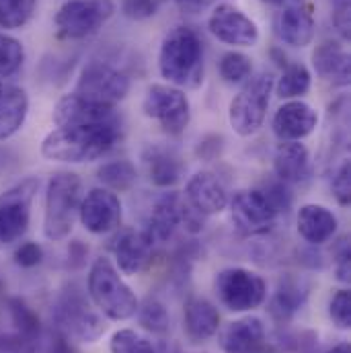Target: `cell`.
Wrapping results in <instances>:
<instances>
[{"instance_id":"cell-24","label":"cell","mask_w":351,"mask_h":353,"mask_svg":"<svg viewBox=\"0 0 351 353\" xmlns=\"http://www.w3.org/2000/svg\"><path fill=\"white\" fill-rule=\"evenodd\" d=\"M183 203L185 201L177 193H167L154 203L150 220H148V228L144 230L148 239L152 241V245L165 243L173 236L177 226L183 220Z\"/></svg>"},{"instance_id":"cell-30","label":"cell","mask_w":351,"mask_h":353,"mask_svg":"<svg viewBox=\"0 0 351 353\" xmlns=\"http://www.w3.org/2000/svg\"><path fill=\"white\" fill-rule=\"evenodd\" d=\"M37 0H0V27L21 29L35 14Z\"/></svg>"},{"instance_id":"cell-35","label":"cell","mask_w":351,"mask_h":353,"mask_svg":"<svg viewBox=\"0 0 351 353\" xmlns=\"http://www.w3.org/2000/svg\"><path fill=\"white\" fill-rule=\"evenodd\" d=\"M138 319L140 325L157 335H163L169 331V312L159 300H146L144 306H138Z\"/></svg>"},{"instance_id":"cell-37","label":"cell","mask_w":351,"mask_h":353,"mask_svg":"<svg viewBox=\"0 0 351 353\" xmlns=\"http://www.w3.org/2000/svg\"><path fill=\"white\" fill-rule=\"evenodd\" d=\"M329 314L333 319V323L339 329H350L351 327V300L350 290H339L329 304Z\"/></svg>"},{"instance_id":"cell-38","label":"cell","mask_w":351,"mask_h":353,"mask_svg":"<svg viewBox=\"0 0 351 353\" xmlns=\"http://www.w3.org/2000/svg\"><path fill=\"white\" fill-rule=\"evenodd\" d=\"M350 176H351L350 161H345V163L337 169L335 176H333V195H335V199L339 201V205H343V208H348V205H350V199H351Z\"/></svg>"},{"instance_id":"cell-17","label":"cell","mask_w":351,"mask_h":353,"mask_svg":"<svg viewBox=\"0 0 351 353\" xmlns=\"http://www.w3.org/2000/svg\"><path fill=\"white\" fill-rule=\"evenodd\" d=\"M107 121H117L115 109L111 105L88 101L77 92L62 97L54 107V123L58 128L92 125V123H107Z\"/></svg>"},{"instance_id":"cell-41","label":"cell","mask_w":351,"mask_h":353,"mask_svg":"<svg viewBox=\"0 0 351 353\" xmlns=\"http://www.w3.org/2000/svg\"><path fill=\"white\" fill-rule=\"evenodd\" d=\"M337 277L345 283L350 281V249L348 247H343V251L337 259Z\"/></svg>"},{"instance_id":"cell-21","label":"cell","mask_w":351,"mask_h":353,"mask_svg":"<svg viewBox=\"0 0 351 353\" xmlns=\"http://www.w3.org/2000/svg\"><path fill=\"white\" fill-rule=\"evenodd\" d=\"M220 314L216 306L205 298H189L183 314V329L189 341L203 343L218 333Z\"/></svg>"},{"instance_id":"cell-22","label":"cell","mask_w":351,"mask_h":353,"mask_svg":"<svg viewBox=\"0 0 351 353\" xmlns=\"http://www.w3.org/2000/svg\"><path fill=\"white\" fill-rule=\"evenodd\" d=\"M142 163L148 181L157 187H171L183 175V163L179 154L161 144H150L144 148Z\"/></svg>"},{"instance_id":"cell-7","label":"cell","mask_w":351,"mask_h":353,"mask_svg":"<svg viewBox=\"0 0 351 353\" xmlns=\"http://www.w3.org/2000/svg\"><path fill=\"white\" fill-rule=\"evenodd\" d=\"M113 12V0H68L58 8L54 25L62 39L79 41L94 35Z\"/></svg>"},{"instance_id":"cell-43","label":"cell","mask_w":351,"mask_h":353,"mask_svg":"<svg viewBox=\"0 0 351 353\" xmlns=\"http://www.w3.org/2000/svg\"><path fill=\"white\" fill-rule=\"evenodd\" d=\"M177 2H181V4H199L201 0H177Z\"/></svg>"},{"instance_id":"cell-9","label":"cell","mask_w":351,"mask_h":353,"mask_svg":"<svg viewBox=\"0 0 351 353\" xmlns=\"http://www.w3.org/2000/svg\"><path fill=\"white\" fill-rule=\"evenodd\" d=\"M142 111L146 117L159 121L171 136L183 134L191 117L187 94L171 85H152L148 88L142 101Z\"/></svg>"},{"instance_id":"cell-23","label":"cell","mask_w":351,"mask_h":353,"mask_svg":"<svg viewBox=\"0 0 351 353\" xmlns=\"http://www.w3.org/2000/svg\"><path fill=\"white\" fill-rule=\"evenodd\" d=\"M152 251V241L148 239L146 232L138 230H123L113 247L117 267L126 275H136L150 257Z\"/></svg>"},{"instance_id":"cell-19","label":"cell","mask_w":351,"mask_h":353,"mask_svg":"<svg viewBox=\"0 0 351 353\" xmlns=\"http://www.w3.org/2000/svg\"><path fill=\"white\" fill-rule=\"evenodd\" d=\"M263 345L265 327L255 316L239 319L220 333V347L224 353H257Z\"/></svg>"},{"instance_id":"cell-8","label":"cell","mask_w":351,"mask_h":353,"mask_svg":"<svg viewBox=\"0 0 351 353\" xmlns=\"http://www.w3.org/2000/svg\"><path fill=\"white\" fill-rule=\"evenodd\" d=\"M37 189L39 179L29 176L8 187L0 195V245L17 243L27 232Z\"/></svg>"},{"instance_id":"cell-27","label":"cell","mask_w":351,"mask_h":353,"mask_svg":"<svg viewBox=\"0 0 351 353\" xmlns=\"http://www.w3.org/2000/svg\"><path fill=\"white\" fill-rule=\"evenodd\" d=\"M29 97L23 88L6 87L0 94V140L12 138L25 123Z\"/></svg>"},{"instance_id":"cell-11","label":"cell","mask_w":351,"mask_h":353,"mask_svg":"<svg viewBox=\"0 0 351 353\" xmlns=\"http://www.w3.org/2000/svg\"><path fill=\"white\" fill-rule=\"evenodd\" d=\"M228 203L237 228L249 236L267 232L273 226L279 212L277 205L269 199V195L259 189H241Z\"/></svg>"},{"instance_id":"cell-16","label":"cell","mask_w":351,"mask_h":353,"mask_svg":"<svg viewBox=\"0 0 351 353\" xmlns=\"http://www.w3.org/2000/svg\"><path fill=\"white\" fill-rule=\"evenodd\" d=\"M317 125H319V113L314 111V107H310L300 99H292L283 103L275 111L271 121L273 134L281 142H300L306 136H310L317 130Z\"/></svg>"},{"instance_id":"cell-29","label":"cell","mask_w":351,"mask_h":353,"mask_svg":"<svg viewBox=\"0 0 351 353\" xmlns=\"http://www.w3.org/2000/svg\"><path fill=\"white\" fill-rule=\"evenodd\" d=\"M99 181L111 191H128L136 183V167L128 161H113L99 169Z\"/></svg>"},{"instance_id":"cell-3","label":"cell","mask_w":351,"mask_h":353,"mask_svg":"<svg viewBox=\"0 0 351 353\" xmlns=\"http://www.w3.org/2000/svg\"><path fill=\"white\" fill-rule=\"evenodd\" d=\"M88 296L111 321H128L138 312V298L109 259H97L88 271Z\"/></svg>"},{"instance_id":"cell-31","label":"cell","mask_w":351,"mask_h":353,"mask_svg":"<svg viewBox=\"0 0 351 353\" xmlns=\"http://www.w3.org/2000/svg\"><path fill=\"white\" fill-rule=\"evenodd\" d=\"M220 77L224 83L228 85H239L243 81H247L253 72V64L251 58L241 54V52H228L220 58Z\"/></svg>"},{"instance_id":"cell-20","label":"cell","mask_w":351,"mask_h":353,"mask_svg":"<svg viewBox=\"0 0 351 353\" xmlns=\"http://www.w3.org/2000/svg\"><path fill=\"white\" fill-rule=\"evenodd\" d=\"M298 234L310 245H325L337 232V216L319 203H306L298 210Z\"/></svg>"},{"instance_id":"cell-4","label":"cell","mask_w":351,"mask_h":353,"mask_svg":"<svg viewBox=\"0 0 351 353\" xmlns=\"http://www.w3.org/2000/svg\"><path fill=\"white\" fill-rule=\"evenodd\" d=\"M83 183L74 173H56L46 189L43 234L54 241H66L74 228L81 210Z\"/></svg>"},{"instance_id":"cell-32","label":"cell","mask_w":351,"mask_h":353,"mask_svg":"<svg viewBox=\"0 0 351 353\" xmlns=\"http://www.w3.org/2000/svg\"><path fill=\"white\" fill-rule=\"evenodd\" d=\"M306 298V292L300 290L298 283H281L273 302H271V312L277 316V319H290L304 302Z\"/></svg>"},{"instance_id":"cell-33","label":"cell","mask_w":351,"mask_h":353,"mask_svg":"<svg viewBox=\"0 0 351 353\" xmlns=\"http://www.w3.org/2000/svg\"><path fill=\"white\" fill-rule=\"evenodd\" d=\"M25 62L23 43L6 33H0V79L12 77Z\"/></svg>"},{"instance_id":"cell-40","label":"cell","mask_w":351,"mask_h":353,"mask_svg":"<svg viewBox=\"0 0 351 353\" xmlns=\"http://www.w3.org/2000/svg\"><path fill=\"white\" fill-rule=\"evenodd\" d=\"M333 2H335V12H333L335 27L348 39L350 37V0H333Z\"/></svg>"},{"instance_id":"cell-34","label":"cell","mask_w":351,"mask_h":353,"mask_svg":"<svg viewBox=\"0 0 351 353\" xmlns=\"http://www.w3.org/2000/svg\"><path fill=\"white\" fill-rule=\"evenodd\" d=\"M111 353H157L152 341H148L144 335H140L134 329H119L113 333L109 341Z\"/></svg>"},{"instance_id":"cell-36","label":"cell","mask_w":351,"mask_h":353,"mask_svg":"<svg viewBox=\"0 0 351 353\" xmlns=\"http://www.w3.org/2000/svg\"><path fill=\"white\" fill-rule=\"evenodd\" d=\"M165 0H121V12L132 21H146L159 12Z\"/></svg>"},{"instance_id":"cell-15","label":"cell","mask_w":351,"mask_h":353,"mask_svg":"<svg viewBox=\"0 0 351 353\" xmlns=\"http://www.w3.org/2000/svg\"><path fill=\"white\" fill-rule=\"evenodd\" d=\"M277 14V35L292 48H306L314 39V10L308 0H283Z\"/></svg>"},{"instance_id":"cell-12","label":"cell","mask_w":351,"mask_h":353,"mask_svg":"<svg viewBox=\"0 0 351 353\" xmlns=\"http://www.w3.org/2000/svg\"><path fill=\"white\" fill-rule=\"evenodd\" d=\"M56 323L66 335L74 337L77 341H85V343L97 341L105 331L101 316L77 292H70L60 298V302L56 306Z\"/></svg>"},{"instance_id":"cell-6","label":"cell","mask_w":351,"mask_h":353,"mask_svg":"<svg viewBox=\"0 0 351 353\" xmlns=\"http://www.w3.org/2000/svg\"><path fill=\"white\" fill-rule=\"evenodd\" d=\"M214 290L220 302L232 312L255 310L267 298V283L263 277L245 267L222 269L214 279Z\"/></svg>"},{"instance_id":"cell-44","label":"cell","mask_w":351,"mask_h":353,"mask_svg":"<svg viewBox=\"0 0 351 353\" xmlns=\"http://www.w3.org/2000/svg\"><path fill=\"white\" fill-rule=\"evenodd\" d=\"M261 2H265V4H281L283 0H261Z\"/></svg>"},{"instance_id":"cell-18","label":"cell","mask_w":351,"mask_h":353,"mask_svg":"<svg viewBox=\"0 0 351 353\" xmlns=\"http://www.w3.org/2000/svg\"><path fill=\"white\" fill-rule=\"evenodd\" d=\"M185 201L189 208H193L201 216H214L226 210L228 205V193L224 185L218 181V176L201 171L195 173L185 185Z\"/></svg>"},{"instance_id":"cell-10","label":"cell","mask_w":351,"mask_h":353,"mask_svg":"<svg viewBox=\"0 0 351 353\" xmlns=\"http://www.w3.org/2000/svg\"><path fill=\"white\" fill-rule=\"evenodd\" d=\"M128 92L130 79L121 70L103 62H90L88 66H85L77 83V94L111 107L123 101Z\"/></svg>"},{"instance_id":"cell-25","label":"cell","mask_w":351,"mask_h":353,"mask_svg":"<svg viewBox=\"0 0 351 353\" xmlns=\"http://www.w3.org/2000/svg\"><path fill=\"white\" fill-rule=\"evenodd\" d=\"M273 171L281 183H300L310 173V152L302 142H281L273 157Z\"/></svg>"},{"instance_id":"cell-45","label":"cell","mask_w":351,"mask_h":353,"mask_svg":"<svg viewBox=\"0 0 351 353\" xmlns=\"http://www.w3.org/2000/svg\"><path fill=\"white\" fill-rule=\"evenodd\" d=\"M2 90H4V87H2V83H0V94H2Z\"/></svg>"},{"instance_id":"cell-5","label":"cell","mask_w":351,"mask_h":353,"mask_svg":"<svg viewBox=\"0 0 351 353\" xmlns=\"http://www.w3.org/2000/svg\"><path fill=\"white\" fill-rule=\"evenodd\" d=\"M271 90H273V77L269 72H261L249 79L245 87L234 94L228 107V121L239 136L247 138L259 132L267 115Z\"/></svg>"},{"instance_id":"cell-14","label":"cell","mask_w":351,"mask_h":353,"mask_svg":"<svg viewBox=\"0 0 351 353\" xmlns=\"http://www.w3.org/2000/svg\"><path fill=\"white\" fill-rule=\"evenodd\" d=\"M79 218L92 234H107L121 222V201L115 191L107 187H94L81 201Z\"/></svg>"},{"instance_id":"cell-2","label":"cell","mask_w":351,"mask_h":353,"mask_svg":"<svg viewBox=\"0 0 351 353\" xmlns=\"http://www.w3.org/2000/svg\"><path fill=\"white\" fill-rule=\"evenodd\" d=\"M163 79L177 88H197L203 81V43L191 27H175L159 54Z\"/></svg>"},{"instance_id":"cell-26","label":"cell","mask_w":351,"mask_h":353,"mask_svg":"<svg viewBox=\"0 0 351 353\" xmlns=\"http://www.w3.org/2000/svg\"><path fill=\"white\" fill-rule=\"evenodd\" d=\"M312 60H314L317 72L323 79L331 81L333 85H348L350 83V56L339 43H333V41L321 43L314 50Z\"/></svg>"},{"instance_id":"cell-39","label":"cell","mask_w":351,"mask_h":353,"mask_svg":"<svg viewBox=\"0 0 351 353\" xmlns=\"http://www.w3.org/2000/svg\"><path fill=\"white\" fill-rule=\"evenodd\" d=\"M41 261H43V249L37 243H23L14 251V263L19 267L31 269V267H37Z\"/></svg>"},{"instance_id":"cell-42","label":"cell","mask_w":351,"mask_h":353,"mask_svg":"<svg viewBox=\"0 0 351 353\" xmlns=\"http://www.w3.org/2000/svg\"><path fill=\"white\" fill-rule=\"evenodd\" d=\"M327 353H350V345L348 343H339V345L331 347Z\"/></svg>"},{"instance_id":"cell-1","label":"cell","mask_w":351,"mask_h":353,"mask_svg":"<svg viewBox=\"0 0 351 353\" xmlns=\"http://www.w3.org/2000/svg\"><path fill=\"white\" fill-rule=\"evenodd\" d=\"M119 138V121L68 125L52 130L41 142V154L56 163H92L107 154Z\"/></svg>"},{"instance_id":"cell-13","label":"cell","mask_w":351,"mask_h":353,"mask_svg":"<svg viewBox=\"0 0 351 353\" xmlns=\"http://www.w3.org/2000/svg\"><path fill=\"white\" fill-rule=\"evenodd\" d=\"M210 33L228 46L249 48L259 41L257 23L232 4H218L208 19Z\"/></svg>"},{"instance_id":"cell-28","label":"cell","mask_w":351,"mask_h":353,"mask_svg":"<svg viewBox=\"0 0 351 353\" xmlns=\"http://www.w3.org/2000/svg\"><path fill=\"white\" fill-rule=\"evenodd\" d=\"M310 85H312V74L304 64H288L277 81L275 90L281 99L292 101L306 94L310 90Z\"/></svg>"}]
</instances>
